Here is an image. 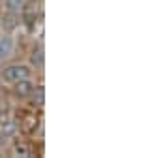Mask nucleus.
<instances>
[{"label":"nucleus","mask_w":161,"mask_h":158,"mask_svg":"<svg viewBox=\"0 0 161 158\" xmlns=\"http://www.w3.org/2000/svg\"><path fill=\"white\" fill-rule=\"evenodd\" d=\"M11 118L17 124V135L24 137H37L43 128V109H30V107H17L11 109Z\"/></svg>","instance_id":"f257e3e1"},{"label":"nucleus","mask_w":161,"mask_h":158,"mask_svg":"<svg viewBox=\"0 0 161 158\" xmlns=\"http://www.w3.org/2000/svg\"><path fill=\"white\" fill-rule=\"evenodd\" d=\"M28 77H35V69L24 60L7 62V64L0 69V81H4V84H15V81L28 79Z\"/></svg>","instance_id":"f03ea898"},{"label":"nucleus","mask_w":161,"mask_h":158,"mask_svg":"<svg viewBox=\"0 0 161 158\" xmlns=\"http://www.w3.org/2000/svg\"><path fill=\"white\" fill-rule=\"evenodd\" d=\"M9 85H11V96L15 98V100H26V98L32 94V90H35L37 81H35L32 77H28V79H19V81L9 84Z\"/></svg>","instance_id":"7ed1b4c3"},{"label":"nucleus","mask_w":161,"mask_h":158,"mask_svg":"<svg viewBox=\"0 0 161 158\" xmlns=\"http://www.w3.org/2000/svg\"><path fill=\"white\" fill-rule=\"evenodd\" d=\"M28 64L35 69V73L43 71V66H45V49H43V41L41 38L28 49Z\"/></svg>","instance_id":"20e7f679"},{"label":"nucleus","mask_w":161,"mask_h":158,"mask_svg":"<svg viewBox=\"0 0 161 158\" xmlns=\"http://www.w3.org/2000/svg\"><path fill=\"white\" fill-rule=\"evenodd\" d=\"M17 28H19V15H17V13L0 11V32L13 34Z\"/></svg>","instance_id":"39448f33"},{"label":"nucleus","mask_w":161,"mask_h":158,"mask_svg":"<svg viewBox=\"0 0 161 158\" xmlns=\"http://www.w3.org/2000/svg\"><path fill=\"white\" fill-rule=\"evenodd\" d=\"M13 54H15V38H13V34L2 32L0 34V62L9 60Z\"/></svg>","instance_id":"423d86ee"},{"label":"nucleus","mask_w":161,"mask_h":158,"mask_svg":"<svg viewBox=\"0 0 161 158\" xmlns=\"http://www.w3.org/2000/svg\"><path fill=\"white\" fill-rule=\"evenodd\" d=\"M26 100H28V107L30 109H43V105H45V88H43V84L35 85L32 94L26 98Z\"/></svg>","instance_id":"0eeeda50"},{"label":"nucleus","mask_w":161,"mask_h":158,"mask_svg":"<svg viewBox=\"0 0 161 158\" xmlns=\"http://www.w3.org/2000/svg\"><path fill=\"white\" fill-rule=\"evenodd\" d=\"M26 2H28V0H4V11L17 13V15H19V11L24 9Z\"/></svg>","instance_id":"6e6552de"},{"label":"nucleus","mask_w":161,"mask_h":158,"mask_svg":"<svg viewBox=\"0 0 161 158\" xmlns=\"http://www.w3.org/2000/svg\"><path fill=\"white\" fill-rule=\"evenodd\" d=\"M11 105H9V100H7V96H2L0 94V122L7 120V118H11Z\"/></svg>","instance_id":"1a4fd4ad"},{"label":"nucleus","mask_w":161,"mask_h":158,"mask_svg":"<svg viewBox=\"0 0 161 158\" xmlns=\"http://www.w3.org/2000/svg\"><path fill=\"white\" fill-rule=\"evenodd\" d=\"M0 11H2V9H0Z\"/></svg>","instance_id":"9d476101"}]
</instances>
